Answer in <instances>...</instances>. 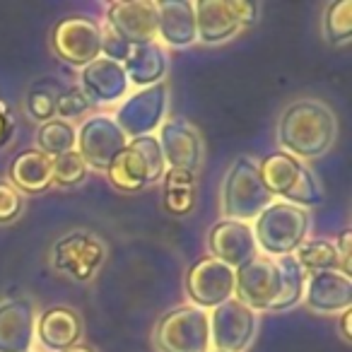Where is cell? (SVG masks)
Returning a JSON list of instances; mask_svg holds the SVG:
<instances>
[{"mask_svg": "<svg viewBox=\"0 0 352 352\" xmlns=\"http://www.w3.org/2000/svg\"><path fill=\"white\" fill-rule=\"evenodd\" d=\"M51 174H54V160L36 147L17 152L8 166V182L22 196L25 193H44L46 188H51Z\"/></svg>", "mask_w": 352, "mask_h": 352, "instance_id": "cell-23", "label": "cell"}, {"mask_svg": "<svg viewBox=\"0 0 352 352\" xmlns=\"http://www.w3.org/2000/svg\"><path fill=\"white\" fill-rule=\"evenodd\" d=\"M350 239H352V232L345 230L333 239L338 251V258H340V273L350 275V263H352V256H350Z\"/></svg>", "mask_w": 352, "mask_h": 352, "instance_id": "cell-35", "label": "cell"}, {"mask_svg": "<svg viewBox=\"0 0 352 352\" xmlns=\"http://www.w3.org/2000/svg\"><path fill=\"white\" fill-rule=\"evenodd\" d=\"M25 212V196L8 179H0V225H12Z\"/></svg>", "mask_w": 352, "mask_h": 352, "instance_id": "cell-33", "label": "cell"}, {"mask_svg": "<svg viewBox=\"0 0 352 352\" xmlns=\"http://www.w3.org/2000/svg\"><path fill=\"white\" fill-rule=\"evenodd\" d=\"M17 131V118L12 113V109L6 102H0V150L10 145V140L15 138Z\"/></svg>", "mask_w": 352, "mask_h": 352, "instance_id": "cell-34", "label": "cell"}, {"mask_svg": "<svg viewBox=\"0 0 352 352\" xmlns=\"http://www.w3.org/2000/svg\"><path fill=\"white\" fill-rule=\"evenodd\" d=\"M309 227H311L309 210L285 201H273L256 217V225L251 230L258 254L283 258L292 256L309 239Z\"/></svg>", "mask_w": 352, "mask_h": 352, "instance_id": "cell-2", "label": "cell"}, {"mask_svg": "<svg viewBox=\"0 0 352 352\" xmlns=\"http://www.w3.org/2000/svg\"><path fill=\"white\" fill-rule=\"evenodd\" d=\"M261 179L273 198L285 203H292L299 208H314L323 201L321 186L314 171L302 160L287 155L283 150H275L258 162Z\"/></svg>", "mask_w": 352, "mask_h": 352, "instance_id": "cell-3", "label": "cell"}, {"mask_svg": "<svg viewBox=\"0 0 352 352\" xmlns=\"http://www.w3.org/2000/svg\"><path fill=\"white\" fill-rule=\"evenodd\" d=\"M75 142H78V128L70 121L51 118L46 123H39L36 128V150L49 155L51 160L65 155V152H73Z\"/></svg>", "mask_w": 352, "mask_h": 352, "instance_id": "cell-26", "label": "cell"}, {"mask_svg": "<svg viewBox=\"0 0 352 352\" xmlns=\"http://www.w3.org/2000/svg\"><path fill=\"white\" fill-rule=\"evenodd\" d=\"M193 15L198 41L206 46L225 44L244 30L234 0H198L193 3Z\"/></svg>", "mask_w": 352, "mask_h": 352, "instance_id": "cell-19", "label": "cell"}, {"mask_svg": "<svg viewBox=\"0 0 352 352\" xmlns=\"http://www.w3.org/2000/svg\"><path fill=\"white\" fill-rule=\"evenodd\" d=\"M51 49L63 63L82 70L102 56V25L87 15H70L51 30Z\"/></svg>", "mask_w": 352, "mask_h": 352, "instance_id": "cell-9", "label": "cell"}, {"mask_svg": "<svg viewBox=\"0 0 352 352\" xmlns=\"http://www.w3.org/2000/svg\"><path fill=\"white\" fill-rule=\"evenodd\" d=\"M34 340L49 352H63L82 342V318L70 307H51L36 316Z\"/></svg>", "mask_w": 352, "mask_h": 352, "instance_id": "cell-21", "label": "cell"}, {"mask_svg": "<svg viewBox=\"0 0 352 352\" xmlns=\"http://www.w3.org/2000/svg\"><path fill=\"white\" fill-rule=\"evenodd\" d=\"M338 118L328 104L304 97L292 102L278 118V145L297 160H316L333 147Z\"/></svg>", "mask_w": 352, "mask_h": 352, "instance_id": "cell-1", "label": "cell"}, {"mask_svg": "<svg viewBox=\"0 0 352 352\" xmlns=\"http://www.w3.org/2000/svg\"><path fill=\"white\" fill-rule=\"evenodd\" d=\"M184 287L193 307L203 311L217 309L234 297V270L212 256H203L186 270Z\"/></svg>", "mask_w": 352, "mask_h": 352, "instance_id": "cell-12", "label": "cell"}, {"mask_svg": "<svg viewBox=\"0 0 352 352\" xmlns=\"http://www.w3.org/2000/svg\"><path fill=\"white\" fill-rule=\"evenodd\" d=\"M109 246L89 230H73L63 234L51 249V265L75 283H89L107 263Z\"/></svg>", "mask_w": 352, "mask_h": 352, "instance_id": "cell-7", "label": "cell"}, {"mask_svg": "<svg viewBox=\"0 0 352 352\" xmlns=\"http://www.w3.org/2000/svg\"><path fill=\"white\" fill-rule=\"evenodd\" d=\"M60 89H63V85L54 78H44L32 85V89L27 92V99H25L27 116L39 123H46V121H51V118H56V102H58Z\"/></svg>", "mask_w": 352, "mask_h": 352, "instance_id": "cell-27", "label": "cell"}, {"mask_svg": "<svg viewBox=\"0 0 352 352\" xmlns=\"http://www.w3.org/2000/svg\"><path fill=\"white\" fill-rule=\"evenodd\" d=\"M92 109L89 99L85 97V92L78 85H68V87L60 89L58 102H56V118L60 121H70V118H78L82 113H87Z\"/></svg>", "mask_w": 352, "mask_h": 352, "instance_id": "cell-32", "label": "cell"}, {"mask_svg": "<svg viewBox=\"0 0 352 352\" xmlns=\"http://www.w3.org/2000/svg\"><path fill=\"white\" fill-rule=\"evenodd\" d=\"M234 3H236V15L241 20V27H251L258 22L261 8L256 3H244V0H234Z\"/></svg>", "mask_w": 352, "mask_h": 352, "instance_id": "cell-36", "label": "cell"}, {"mask_svg": "<svg viewBox=\"0 0 352 352\" xmlns=\"http://www.w3.org/2000/svg\"><path fill=\"white\" fill-rule=\"evenodd\" d=\"M121 65L128 75V82L135 85L138 89H145L164 82V75L169 70V56L157 41H152V44L131 46Z\"/></svg>", "mask_w": 352, "mask_h": 352, "instance_id": "cell-24", "label": "cell"}, {"mask_svg": "<svg viewBox=\"0 0 352 352\" xmlns=\"http://www.w3.org/2000/svg\"><path fill=\"white\" fill-rule=\"evenodd\" d=\"M104 27L113 32L128 46H142L157 41V3L131 0L107 6Z\"/></svg>", "mask_w": 352, "mask_h": 352, "instance_id": "cell-15", "label": "cell"}, {"mask_svg": "<svg viewBox=\"0 0 352 352\" xmlns=\"http://www.w3.org/2000/svg\"><path fill=\"white\" fill-rule=\"evenodd\" d=\"M210 352H220V350H210Z\"/></svg>", "mask_w": 352, "mask_h": 352, "instance_id": "cell-39", "label": "cell"}, {"mask_svg": "<svg viewBox=\"0 0 352 352\" xmlns=\"http://www.w3.org/2000/svg\"><path fill=\"white\" fill-rule=\"evenodd\" d=\"M162 208L174 217H186L198 201V176L186 169H166L162 176Z\"/></svg>", "mask_w": 352, "mask_h": 352, "instance_id": "cell-25", "label": "cell"}, {"mask_svg": "<svg viewBox=\"0 0 352 352\" xmlns=\"http://www.w3.org/2000/svg\"><path fill=\"white\" fill-rule=\"evenodd\" d=\"M78 87L85 92L89 104H113L128 97L131 82H128V75L121 63L99 56L97 60L80 70Z\"/></svg>", "mask_w": 352, "mask_h": 352, "instance_id": "cell-18", "label": "cell"}, {"mask_svg": "<svg viewBox=\"0 0 352 352\" xmlns=\"http://www.w3.org/2000/svg\"><path fill=\"white\" fill-rule=\"evenodd\" d=\"M292 256L307 275L318 273V270H340L336 244L328 239H307Z\"/></svg>", "mask_w": 352, "mask_h": 352, "instance_id": "cell-28", "label": "cell"}, {"mask_svg": "<svg viewBox=\"0 0 352 352\" xmlns=\"http://www.w3.org/2000/svg\"><path fill=\"white\" fill-rule=\"evenodd\" d=\"M280 270H283V297L275 304V311H285V309L294 307L304 299V285H307V273L302 265L297 263L294 256H283L278 258Z\"/></svg>", "mask_w": 352, "mask_h": 352, "instance_id": "cell-30", "label": "cell"}, {"mask_svg": "<svg viewBox=\"0 0 352 352\" xmlns=\"http://www.w3.org/2000/svg\"><path fill=\"white\" fill-rule=\"evenodd\" d=\"M157 142L164 155L166 169H186L196 174L203 164V138L191 121L182 116H166L160 126Z\"/></svg>", "mask_w": 352, "mask_h": 352, "instance_id": "cell-14", "label": "cell"}, {"mask_svg": "<svg viewBox=\"0 0 352 352\" xmlns=\"http://www.w3.org/2000/svg\"><path fill=\"white\" fill-rule=\"evenodd\" d=\"M352 311L347 309V311H342L340 314V338H342V342H347L350 345L352 342Z\"/></svg>", "mask_w": 352, "mask_h": 352, "instance_id": "cell-37", "label": "cell"}, {"mask_svg": "<svg viewBox=\"0 0 352 352\" xmlns=\"http://www.w3.org/2000/svg\"><path fill=\"white\" fill-rule=\"evenodd\" d=\"M89 166L80 157L78 150L65 152V155L54 157V174H51V186L58 188H75L87 179Z\"/></svg>", "mask_w": 352, "mask_h": 352, "instance_id": "cell-31", "label": "cell"}, {"mask_svg": "<svg viewBox=\"0 0 352 352\" xmlns=\"http://www.w3.org/2000/svg\"><path fill=\"white\" fill-rule=\"evenodd\" d=\"M157 352H210V318L208 311L182 304L162 314L152 331Z\"/></svg>", "mask_w": 352, "mask_h": 352, "instance_id": "cell-6", "label": "cell"}, {"mask_svg": "<svg viewBox=\"0 0 352 352\" xmlns=\"http://www.w3.org/2000/svg\"><path fill=\"white\" fill-rule=\"evenodd\" d=\"M128 138L116 126L113 116H89L78 128V142L75 150L85 160L89 169L107 171V166L113 162V157L126 147Z\"/></svg>", "mask_w": 352, "mask_h": 352, "instance_id": "cell-13", "label": "cell"}, {"mask_svg": "<svg viewBox=\"0 0 352 352\" xmlns=\"http://www.w3.org/2000/svg\"><path fill=\"white\" fill-rule=\"evenodd\" d=\"M166 109H169V89L164 82H160L128 94L118 107L113 121L123 131V135L133 140V138L152 135L155 131H160L166 118Z\"/></svg>", "mask_w": 352, "mask_h": 352, "instance_id": "cell-10", "label": "cell"}, {"mask_svg": "<svg viewBox=\"0 0 352 352\" xmlns=\"http://www.w3.org/2000/svg\"><path fill=\"white\" fill-rule=\"evenodd\" d=\"M63 352H97V350H94V347H89V345H85V342H78V345L68 347V350H63Z\"/></svg>", "mask_w": 352, "mask_h": 352, "instance_id": "cell-38", "label": "cell"}, {"mask_svg": "<svg viewBox=\"0 0 352 352\" xmlns=\"http://www.w3.org/2000/svg\"><path fill=\"white\" fill-rule=\"evenodd\" d=\"M234 297L251 311H275L283 297V270L278 258L258 254L234 270Z\"/></svg>", "mask_w": 352, "mask_h": 352, "instance_id": "cell-8", "label": "cell"}, {"mask_svg": "<svg viewBox=\"0 0 352 352\" xmlns=\"http://www.w3.org/2000/svg\"><path fill=\"white\" fill-rule=\"evenodd\" d=\"M323 36H326L328 44L340 46L350 41L352 34V3L350 0H338L331 3L323 12Z\"/></svg>", "mask_w": 352, "mask_h": 352, "instance_id": "cell-29", "label": "cell"}, {"mask_svg": "<svg viewBox=\"0 0 352 352\" xmlns=\"http://www.w3.org/2000/svg\"><path fill=\"white\" fill-rule=\"evenodd\" d=\"M273 201L275 198L265 188L258 171V162L254 157H239L227 169L220 193V208L225 220H236L249 225Z\"/></svg>", "mask_w": 352, "mask_h": 352, "instance_id": "cell-5", "label": "cell"}, {"mask_svg": "<svg viewBox=\"0 0 352 352\" xmlns=\"http://www.w3.org/2000/svg\"><path fill=\"white\" fill-rule=\"evenodd\" d=\"M164 171L166 162L160 142H157V135H142L128 140L104 174L116 191L138 193L152 184H160Z\"/></svg>", "mask_w": 352, "mask_h": 352, "instance_id": "cell-4", "label": "cell"}, {"mask_svg": "<svg viewBox=\"0 0 352 352\" xmlns=\"http://www.w3.org/2000/svg\"><path fill=\"white\" fill-rule=\"evenodd\" d=\"M210 318V347L220 352H244L258 333V316L236 297L227 299L208 314Z\"/></svg>", "mask_w": 352, "mask_h": 352, "instance_id": "cell-11", "label": "cell"}, {"mask_svg": "<svg viewBox=\"0 0 352 352\" xmlns=\"http://www.w3.org/2000/svg\"><path fill=\"white\" fill-rule=\"evenodd\" d=\"M36 307L30 297H8L0 302V352H32Z\"/></svg>", "mask_w": 352, "mask_h": 352, "instance_id": "cell-17", "label": "cell"}, {"mask_svg": "<svg viewBox=\"0 0 352 352\" xmlns=\"http://www.w3.org/2000/svg\"><path fill=\"white\" fill-rule=\"evenodd\" d=\"M304 299L318 314L347 311L352 304V278L340 270H318L307 275Z\"/></svg>", "mask_w": 352, "mask_h": 352, "instance_id": "cell-20", "label": "cell"}, {"mask_svg": "<svg viewBox=\"0 0 352 352\" xmlns=\"http://www.w3.org/2000/svg\"><path fill=\"white\" fill-rule=\"evenodd\" d=\"M208 249L210 256L230 265L232 270L241 268L251 258L258 256V246L254 239V230L246 222L236 220H217L208 232Z\"/></svg>", "mask_w": 352, "mask_h": 352, "instance_id": "cell-16", "label": "cell"}, {"mask_svg": "<svg viewBox=\"0 0 352 352\" xmlns=\"http://www.w3.org/2000/svg\"><path fill=\"white\" fill-rule=\"evenodd\" d=\"M157 36L174 49H186V46L196 44L198 32L193 3H188V0L157 3Z\"/></svg>", "mask_w": 352, "mask_h": 352, "instance_id": "cell-22", "label": "cell"}]
</instances>
